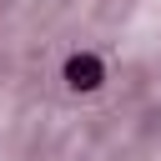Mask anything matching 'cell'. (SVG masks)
<instances>
[{
	"mask_svg": "<svg viewBox=\"0 0 161 161\" xmlns=\"http://www.w3.org/2000/svg\"><path fill=\"white\" fill-rule=\"evenodd\" d=\"M101 80H106V70H101V55L80 50V55H70V60H65V86H70V91H96Z\"/></svg>",
	"mask_w": 161,
	"mask_h": 161,
	"instance_id": "6da1fadb",
	"label": "cell"
}]
</instances>
